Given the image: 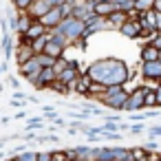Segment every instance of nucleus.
<instances>
[{
  "mask_svg": "<svg viewBox=\"0 0 161 161\" xmlns=\"http://www.w3.org/2000/svg\"><path fill=\"white\" fill-rule=\"evenodd\" d=\"M84 75H88L91 82H97L104 86H126V82L130 80V69L117 58H106L88 64Z\"/></svg>",
  "mask_w": 161,
  "mask_h": 161,
  "instance_id": "f257e3e1",
  "label": "nucleus"
},
{
  "mask_svg": "<svg viewBox=\"0 0 161 161\" xmlns=\"http://www.w3.org/2000/svg\"><path fill=\"white\" fill-rule=\"evenodd\" d=\"M55 29H60L64 36H66V40L73 44H77L80 40H82V33H84V29H86V25L84 22H80L77 18H66V20H62L60 22V27H55Z\"/></svg>",
  "mask_w": 161,
  "mask_h": 161,
  "instance_id": "f03ea898",
  "label": "nucleus"
},
{
  "mask_svg": "<svg viewBox=\"0 0 161 161\" xmlns=\"http://www.w3.org/2000/svg\"><path fill=\"white\" fill-rule=\"evenodd\" d=\"M40 71H42V66H40V62H38V58H36V55H33L29 62H25L22 66H18V73H20L25 80H29L31 84H36V82H38Z\"/></svg>",
  "mask_w": 161,
  "mask_h": 161,
  "instance_id": "7ed1b4c3",
  "label": "nucleus"
},
{
  "mask_svg": "<svg viewBox=\"0 0 161 161\" xmlns=\"http://www.w3.org/2000/svg\"><path fill=\"white\" fill-rule=\"evenodd\" d=\"M143 95H146V86H137L135 91H130V93H128V104H126V110H128V113L143 110Z\"/></svg>",
  "mask_w": 161,
  "mask_h": 161,
  "instance_id": "20e7f679",
  "label": "nucleus"
},
{
  "mask_svg": "<svg viewBox=\"0 0 161 161\" xmlns=\"http://www.w3.org/2000/svg\"><path fill=\"white\" fill-rule=\"evenodd\" d=\"M139 75L143 80H157V82H161V62H141Z\"/></svg>",
  "mask_w": 161,
  "mask_h": 161,
  "instance_id": "39448f33",
  "label": "nucleus"
},
{
  "mask_svg": "<svg viewBox=\"0 0 161 161\" xmlns=\"http://www.w3.org/2000/svg\"><path fill=\"white\" fill-rule=\"evenodd\" d=\"M99 102H104L108 108H113V110H126V104H128V91L124 88L121 93H117V95H110V97H102Z\"/></svg>",
  "mask_w": 161,
  "mask_h": 161,
  "instance_id": "423d86ee",
  "label": "nucleus"
},
{
  "mask_svg": "<svg viewBox=\"0 0 161 161\" xmlns=\"http://www.w3.org/2000/svg\"><path fill=\"white\" fill-rule=\"evenodd\" d=\"M49 33V29L42 25V22H38V20H33V25L25 31V33H20L27 42H33V40H38V38H42V36H47Z\"/></svg>",
  "mask_w": 161,
  "mask_h": 161,
  "instance_id": "0eeeda50",
  "label": "nucleus"
},
{
  "mask_svg": "<svg viewBox=\"0 0 161 161\" xmlns=\"http://www.w3.org/2000/svg\"><path fill=\"white\" fill-rule=\"evenodd\" d=\"M141 31H143L141 22H139V20H130V18H128V22L119 29V33H121V36H126V38H130V40L141 38Z\"/></svg>",
  "mask_w": 161,
  "mask_h": 161,
  "instance_id": "6e6552de",
  "label": "nucleus"
},
{
  "mask_svg": "<svg viewBox=\"0 0 161 161\" xmlns=\"http://www.w3.org/2000/svg\"><path fill=\"white\" fill-rule=\"evenodd\" d=\"M51 9H53V7L47 3V0H36V3L29 7V11H27V14H29L33 20H42V18H44Z\"/></svg>",
  "mask_w": 161,
  "mask_h": 161,
  "instance_id": "1a4fd4ad",
  "label": "nucleus"
},
{
  "mask_svg": "<svg viewBox=\"0 0 161 161\" xmlns=\"http://www.w3.org/2000/svg\"><path fill=\"white\" fill-rule=\"evenodd\" d=\"M62 20H64V18H62V11H60V7H53V9H51V11H49V14H47L42 20H38V22H42V25H44V27L51 31V29L60 27V22H62Z\"/></svg>",
  "mask_w": 161,
  "mask_h": 161,
  "instance_id": "9d476101",
  "label": "nucleus"
},
{
  "mask_svg": "<svg viewBox=\"0 0 161 161\" xmlns=\"http://www.w3.org/2000/svg\"><path fill=\"white\" fill-rule=\"evenodd\" d=\"M58 80V75L53 73V69H42L38 75V82L33 84L36 88H51V84Z\"/></svg>",
  "mask_w": 161,
  "mask_h": 161,
  "instance_id": "9b49d317",
  "label": "nucleus"
},
{
  "mask_svg": "<svg viewBox=\"0 0 161 161\" xmlns=\"http://www.w3.org/2000/svg\"><path fill=\"white\" fill-rule=\"evenodd\" d=\"M113 11H117V7L110 3V0H99V3L93 5V14H95L97 18H108Z\"/></svg>",
  "mask_w": 161,
  "mask_h": 161,
  "instance_id": "f8f14e48",
  "label": "nucleus"
},
{
  "mask_svg": "<svg viewBox=\"0 0 161 161\" xmlns=\"http://www.w3.org/2000/svg\"><path fill=\"white\" fill-rule=\"evenodd\" d=\"M128 22V14L126 11H113L110 16H108V25H110V29H121L124 25Z\"/></svg>",
  "mask_w": 161,
  "mask_h": 161,
  "instance_id": "ddd939ff",
  "label": "nucleus"
},
{
  "mask_svg": "<svg viewBox=\"0 0 161 161\" xmlns=\"http://www.w3.org/2000/svg\"><path fill=\"white\" fill-rule=\"evenodd\" d=\"M64 47H60L58 42H53V40H49V44H47V49H44V55H49V58H53V60H60V58H64Z\"/></svg>",
  "mask_w": 161,
  "mask_h": 161,
  "instance_id": "4468645a",
  "label": "nucleus"
},
{
  "mask_svg": "<svg viewBox=\"0 0 161 161\" xmlns=\"http://www.w3.org/2000/svg\"><path fill=\"white\" fill-rule=\"evenodd\" d=\"M159 49H154L152 44H143L141 47V62H157L159 60Z\"/></svg>",
  "mask_w": 161,
  "mask_h": 161,
  "instance_id": "2eb2a0df",
  "label": "nucleus"
},
{
  "mask_svg": "<svg viewBox=\"0 0 161 161\" xmlns=\"http://www.w3.org/2000/svg\"><path fill=\"white\" fill-rule=\"evenodd\" d=\"M91 84H93V82H91V77L82 73V77L75 82V88H73V91H75V93H80V95H88V93H91Z\"/></svg>",
  "mask_w": 161,
  "mask_h": 161,
  "instance_id": "dca6fc26",
  "label": "nucleus"
},
{
  "mask_svg": "<svg viewBox=\"0 0 161 161\" xmlns=\"http://www.w3.org/2000/svg\"><path fill=\"white\" fill-rule=\"evenodd\" d=\"M31 25H33V18L27 11H18V33H25Z\"/></svg>",
  "mask_w": 161,
  "mask_h": 161,
  "instance_id": "f3484780",
  "label": "nucleus"
},
{
  "mask_svg": "<svg viewBox=\"0 0 161 161\" xmlns=\"http://www.w3.org/2000/svg\"><path fill=\"white\" fill-rule=\"evenodd\" d=\"M150 108H159L154 88H146V95H143V110H150Z\"/></svg>",
  "mask_w": 161,
  "mask_h": 161,
  "instance_id": "a211bd4d",
  "label": "nucleus"
},
{
  "mask_svg": "<svg viewBox=\"0 0 161 161\" xmlns=\"http://www.w3.org/2000/svg\"><path fill=\"white\" fill-rule=\"evenodd\" d=\"M49 33L47 36H42V38H38V40H33L31 42V49H33V53L36 55H40V53H44V49H47V44H49Z\"/></svg>",
  "mask_w": 161,
  "mask_h": 161,
  "instance_id": "6ab92c4d",
  "label": "nucleus"
},
{
  "mask_svg": "<svg viewBox=\"0 0 161 161\" xmlns=\"http://www.w3.org/2000/svg\"><path fill=\"white\" fill-rule=\"evenodd\" d=\"M152 7H154V0H135V11L139 16L146 11H152Z\"/></svg>",
  "mask_w": 161,
  "mask_h": 161,
  "instance_id": "aec40b11",
  "label": "nucleus"
},
{
  "mask_svg": "<svg viewBox=\"0 0 161 161\" xmlns=\"http://www.w3.org/2000/svg\"><path fill=\"white\" fill-rule=\"evenodd\" d=\"M36 58H38V62H40L42 69H53V64H55V60L49 58V55H44V53H40V55H36Z\"/></svg>",
  "mask_w": 161,
  "mask_h": 161,
  "instance_id": "412c9836",
  "label": "nucleus"
},
{
  "mask_svg": "<svg viewBox=\"0 0 161 161\" xmlns=\"http://www.w3.org/2000/svg\"><path fill=\"white\" fill-rule=\"evenodd\" d=\"M36 154H38V152H33V150H25V152H20V154H14V159H16V161H36Z\"/></svg>",
  "mask_w": 161,
  "mask_h": 161,
  "instance_id": "4be33fe9",
  "label": "nucleus"
},
{
  "mask_svg": "<svg viewBox=\"0 0 161 161\" xmlns=\"http://www.w3.org/2000/svg\"><path fill=\"white\" fill-rule=\"evenodd\" d=\"M11 3H14V7L18 11H29V7L36 3V0H11Z\"/></svg>",
  "mask_w": 161,
  "mask_h": 161,
  "instance_id": "5701e85b",
  "label": "nucleus"
},
{
  "mask_svg": "<svg viewBox=\"0 0 161 161\" xmlns=\"http://www.w3.org/2000/svg\"><path fill=\"white\" fill-rule=\"evenodd\" d=\"M60 11H62V18H64V20H66V18H73V5H71V3L60 5Z\"/></svg>",
  "mask_w": 161,
  "mask_h": 161,
  "instance_id": "b1692460",
  "label": "nucleus"
},
{
  "mask_svg": "<svg viewBox=\"0 0 161 161\" xmlns=\"http://www.w3.org/2000/svg\"><path fill=\"white\" fill-rule=\"evenodd\" d=\"M36 161H53V152L51 150H40L36 154Z\"/></svg>",
  "mask_w": 161,
  "mask_h": 161,
  "instance_id": "393cba45",
  "label": "nucleus"
},
{
  "mask_svg": "<svg viewBox=\"0 0 161 161\" xmlns=\"http://www.w3.org/2000/svg\"><path fill=\"white\" fill-rule=\"evenodd\" d=\"M102 128H104L106 132H117V130L121 128V124H117V121H106V124H104Z\"/></svg>",
  "mask_w": 161,
  "mask_h": 161,
  "instance_id": "a878e982",
  "label": "nucleus"
},
{
  "mask_svg": "<svg viewBox=\"0 0 161 161\" xmlns=\"http://www.w3.org/2000/svg\"><path fill=\"white\" fill-rule=\"evenodd\" d=\"M148 135H150L152 139L161 137V126H150V128H148Z\"/></svg>",
  "mask_w": 161,
  "mask_h": 161,
  "instance_id": "bb28decb",
  "label": "nucleus"
},
{
  "mask_svg": "<svg viewBox=\"0 0 161 161\" xmlns=\"http://www.w3.org/2000/svg\"><path fill=\"white\" fill-rule=\"evenodd\" d=\"M42 126H44V124H42V119H40V117H38V119H31V121L27 124V128H29V130H31V128H42Z\"/></svg>",
  "mask_w": 161,
  "mask_h": 161,
  "instance_id": "cd10ccee",
  "label": "nucleus"
},
{
  "mask_svg": "<svg viewBox=\"0 0 161 161\" xmlns=\"http://www.w3.org/2000/svg\"><path fill=\"white\" fill-rule=\"evenodd\" d=\"M143 128H146L143 124H132V126H130V132H132V135H139Z\"/></svg>",
  "mask_w": 161,
  "mask_h": 161,
  "instance_id": "c85d7f7f",
  "label": "nucleus"
},
{
  "mask_svg": "<svg viewBox=\"0 0 161 161\" xmlns=\"http://www.w3.org/2000/svg\"><path fill=\"white\" fill-rule=\"evenodd\" d=\"M150 44H152L154 49H159V51H161V33H157V36H154V40H152Z\"/></svg>",
  "mask_w": 161,
  "mask_h": 161,
  "instance_id": "c756f323",
  "label": "nucleus"
},
{
  "mask_svg": "<svg viewBox=\"0 0 161 161\" xmlns=\"http://www.w3.org/2000/svg\"><path fill=\"white\" fill-rule=\"evenodd\" d=\"M9 25L14 31H18V16H9Z\"/></svg>",
  "mask_w": 161,
  "mask_h": 161,
  "instance_id": "7c9ffc66",
  "label": "nucleus"
},
{
  "mask_svg": "<svg viewBox=\"0 0 161 161\" xmlns=\"http://www.w3.org/2000/svg\"><path fill=\"white\" fill-rule=\"evenodd\" d=\"M143 148H148V150H154V148H157V141H154V139H150V141H146V143H143Z\"/></svg>",
  "mask_w": 161,
  "mask_h": 161,
  "instance_id": "2f4dec72",
  "label": "nucleus"
},
{
  "mask_svg": "<svg viewBox=\"0 0 161 161\" xmlns=\"http://www.w3.org/2000/svg\"><path fill=\"white\" fill-rule=\"evenodd\" d=\"M154 95H157V102H159V106H161V82H159V86L154 88Z\"/></svg>",
  "mask_w": 161,
  "mask_h": 161,
  "instance_id": "473e14b6",
  "label": "nucleus"
},
{
  "mask_svg": "<svg viewBox=\"0 0 161 161\" xmlns=\"http://www.w3.org/2000/svg\"><path fill=\"white\" fill-rule=\"evenodd\" d=\"M152 11L161 14V0H154V7H152Z\"/></svg>",
  "mask_w": 161,
  "mask_h": 161,
  "instance_id": "72a5a7b5",
  "label": "nucleus"
},
{
  "mask_svg": "<svg viewBox=\"0 0 161 161\" xmlns=\"http://www.w3.org/2000/svg\"><path fill=\"white\" fill-rule=\"evenodd\" d=\"M157 33H161V14H157Z\"/></svg>",
  "mask_w": 161,
  "mask_h": 161,
  "instance_id": "f704fd0d",
  "label": "nucleus"
},
{
  "mask_svg": "<svg viewBox=\"0 0 161 161\" xmlns=\"http://www.w3.org/2000/svg\"><path fill=\"white\" fill-rule=\"evenodd\" d=\"M25 117H27V113H22V110H20L18 115H14V119H25Z\"/></svg>",
  "mask_w": 161,
  "mask_h": 161,
  "instance_id": "c9c22d12",
  "label": "nucleus"
},
{
  "mask_svg": "<svg viewBox=\"0 0 161 161\" xmlns=\"http://www.w3.org/2000/svg\"><path fill=\"white\" fill-rule=\"evenodd\" d=\"M9 84H11V86H14V88H18V86H20V84H18V80H14V77H11V80H9Z\"/></svg>",
  "mask_w": 161,
  "mask_h": 161,
  "instance_id": "e433bc0d",
  "label": "nucleus"
},
{
  "mask_svg": "<svg viewBox=\"0 0 161 161\" xmlns=\"http://www.w3.org/2000/svg\"><path fill=\"white\" fill-rule=\"evenodd\" d=\"M86 3H88V5H95V3H99V0H86Z\"/></svg>",
  "mask_w": 161,
  "mask_h": 161,
  "instance_id": "4c0bfd02",
  "label": "nucleus"
},
{
  "mask_svg": "<svg viewBox=\"0 0 161 161\" xmlns=\"http://www.w3.org/2000/svg\"><path fill=\"white\" fill-rule=\"evenodd\" d=\"M5 161H16V159H14V157H9V159H5Z\"/></svg>",
  "mask_w": 161,
  "mask_h": 161,
  "instance_id": "58836bf2",
  "label": "nucleus"
},
{
  "mask_svg": "<svg viewBox=\"0 0 161 161\" xmlns=\"http://www.w3.org/2000/svg\"><path fill=\"white\" fill-rule=\"evenodd\" d=\"M157 161H161V154H159V157H157Z\"/></svg>",
  "mask_w": 161,
  "mask_h": 161,
  "instance_id": "ea45409f",
  "label": "nucleus"
}]
</instances>
